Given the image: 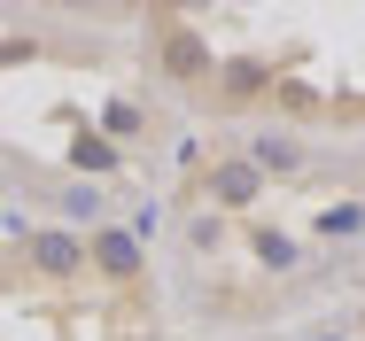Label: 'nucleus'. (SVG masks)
<instances>
[{
	"instance_id": "1",
	"label": "nucleus",
	"mask_w": 365,
	"mask_h": 341,
	"mask_svg": "<svg viewBox=\"0 0 365 341\" xmlns=\"http://www.w3.org/2000/svg\"><path fill=\"white\" fill-rule=\"evenodd\" d=\"M86 272H101L109 287H140L148 279V248L133 225H101L93 241H86Z\"/></svg>"
},
{
	"instance_id": "2",
	"label": "nucleus",
	"mask_w": 365,
	"mask_h": 341,
	"mask_svg": "<svg viewBox=\"0 0 365 341\" xmlns=\"http://www.w3.org/2000/svg\"><path fill=\"white\" fill-rule=\"evenodd\" d=\"M155 23H163L155 63H163V78H171V85H202V78L218 70V55L202 47V31H195V23H179V16H155Z\"/></svg>"
},
{
	"instance_id": "3",
	"label": "nucleus",
	"mask_w": 365,
	"mask_h": 341,
	"mask_svg": "<svg viewBox=\"0 0 365 341\" xmlns=\"http://www.w3.org/2000/svg\"><path fill=\"white\" fill-rule=\"evenodd\" d=\"M202 194H210V209H218V217H241V209L264 194V179H257V163H249V155H225V163H210Z\"/></svg>"
},
{
	"instance_id": "4",
	"label": "nucleus",
	"mask_w": 365,
	"mask_h": 341,
	"mask_svg": "<svg viewBox=\"0 0 365 341\" xmlns=\"http://www.w3.org/2000/svg\"><path fill=\"white\" fill-rule=\"evenodd\" d=\"M24 264H31L39 279H78V272H86V241L47 225V233H31V241H24Z\"/></svg>"
},
{
	"instance_id": "5",
	"label": "nucleus",
	"mask_w": 365,
	"mask_h": 341,
	"mask_svg": "<svg viewBox=\"0 0 365 341\" xmlns=\"http://www.w3.org/2000/svg\"><path fill=\"white\" fill-rule=\"evenodd\" d=\"M249 163H257V179H295V171H303V140L264 132L257 147H249Z\"/></svg>"
},
{
	"instance_id": "6",
	"label": "nucleus",
	"mask_w": 365,
	"mask_h": 341,
	"mask_svg": "<svg viewBox=\"0 0 365 341\" xmlns=\"http://www.w3.org/2000/svg\"><path fill=\"white\" fill-rule=\"evenodd\" d=\"M249 256H257L264 272H295V264H303V241L280 233V225H257V233H249Z\"/></svg>"
},
{
	"instance_id": "7",
	"label": "nucleus",
	"mask_w": 365,
	"mask_h": 341,
	"mask_svg": "<svg viewBox=\"0 0 365 341\" xmlns=\"http://www.w3.org/2000/svg\"><path fill=\"white\" fill-rule=\"evenodd\" d=\"M71 163H78V171H117V163H125V147H109L93 125H78V132H71Z\"/></svg>"
},
{
	"instance_id": "8",
	"label": "nucleus",
	"mask_w": 365,
	"mask_h": 341,
	"mask_svg": "<svg viewBox=\"0 0 365 341\" xmlns=\"http://www.w3.org/2000/svg\"><path fill=\"white\" fill-rule=\"evenodd\" d=\"M140 132H148L140 101H109V109H101V140H109V147H125V140H140Z\"/></svg>"
},
{
	"instance_id": "9",
	"label": "nucleus",
	"mask_w": 365,
	"mask_h": 341,
	"mask_svg": "<svg viewBox=\"0 0 365 341\" xmlns=\"http://www.w3.org/2000/svg\"><path fill=\"white\" fill-rule=\"evenodd\" d=\"M225 93L233 101H257V93H272V70L257 63V55H241V63H225Z\"/></svg>"
},
{
	"instance_id": "10",
	"label": "nucleus",
	"mask_w": 365,
	"mask_h": 341,
	"mask_svg": "<svg viewBox=\"0 0 365 341\" xmlns=\"http://www.w3.org/2000/svg\"><path fill=\"white\" fill-rule=\"evenodd\" d=\"M358 233H365V209H358V202L319 209V241H358Z\"/></svg>"
},
{
	"instance_id": "11",
	"label": "nucleus",
	"mask_w": 365,
	"mask_h": 341,
	"mask_svg": "<svg viewBox=\"0 0 365 341\" xmlns=\"http://www.w3.org/2000/svg\"><path fill=\"white\" fill-rule=\"evenodd\" d=\"M187 241H195V256H202V248H225V217H195Z\"/></svg>"
},
{
	"instance_id": "12",
	"label": "nucleus",
	"mask_w": 365,
	"mask_h": 341,
	"mask_svg": "<svg viewBox=\"0 0 365 341\" xmlns=\"http://www.w3.org/2000/svg\"><path fill=\"white\" fill-rule=\"evenodd\" d=\"M280 109H295V117H311V109H319V93H311V85H280Z\"/></svg>"
},
{
	"instance_id": "13",
	"label": "nucleus",
	"mask_w": 365,
	"mask_h": 341,
	"mask_svg": "<svg viewBox=\"0 0 365 341\" xmlns=\"http://www.w3.org/2000/svg\"><path fill=\"white\" fill-rule=\"evenodd\" d=\"M311 341H342V334H311Z\"/></svg>"
}]
</instances>
